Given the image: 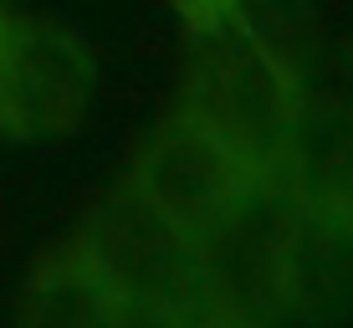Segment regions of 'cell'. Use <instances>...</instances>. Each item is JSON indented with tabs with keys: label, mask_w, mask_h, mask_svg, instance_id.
Masks as SVG:
<instances>
[{
	"label": "cell",
	"mask_w": 353,
	"mask_h": 328,
	"mask_svg": "<svg viewBox=\"0 0 353 328\" xmlns=\"http://www.w3.org/2000/svg\"><path fill=\"white\" fill-rule=\"evenodd\" d=\"M16 328H190V323L123 293L97 267L82 262L67 241H57L31 262Z\"/></svg>",
	"instance_id": "2"
},
{
	"label": "cell",
	"mask_w": 353,
	"mask_h": 328,
	"mask_svg": "<svg viewBox=\"0 0 353 328\" xmlns=\"http://www.w3.org/2000/svg\"><path fill=\"white\" fill-rule=\"evenodd\" d=\"M164 10L179 31V46L230 36V31H256V26L307 31L302 26V0H164Z\"/></svg>",
	"instance_id": "3"
},
{
	"label": "cell",
	"mask_w": 353,
	"mask_h": 328,
	"mask_svg": "<svg viewBox=\"0 0 353 328\" xmlns=\"http://www.w3.org/2000/svg\"><path fill=\"white\" fill-rule=\"evenodd\" d=\"M16 16H21V10H16V6H10V0H0V36H6V31H10V21H16Z\"/></svg>",
	"instance_id": "5"
},
{
	"label": "cell",
	"mask_w": 353,
	"mask_h": 328,
	"mask_svg": "<svg viewBox=\"0 0 353 328\" xmlns=\"http://www.w3.org/2000/svg\"><path fill=\"white\" fill-rule=\"evenodd\" d=\"M318 164H323L333 180H343V185L353 190V57H348V67H343V88H338L333 118H323Z\"/></svg>",
	"instance_id": "4"
},
{
	"label": "cell",
	"mask_w": 353,
	"mask_h": 328,
	"mask_svg": "<svg viewBox=\"0 0 353 328\" xmlns=\"http://www.w3.org/2000/svg\"><path fill=\"white\" fill-rule=\"evenodd\" d=\"M97 57L77 31L16 16L0 36V144H52L88 124Z\"/></svg>",
	"instance_id": "1"
}]
</instances>
